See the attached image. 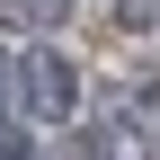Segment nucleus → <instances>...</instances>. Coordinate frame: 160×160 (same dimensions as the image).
I'll use <instances>...</instances> for the list:
<instances>
[{
	"instance_id": "nucleus-1",
	"label": "nucleus",
	"mask_w": 160,
	"mask_h": 160,
	"mask_svg": "<svg viewBox=\"0 0 160 160\" xmlns=\"http://www.w3.org/2000/svg\"><path fill=\"white\" fill-rule=\"evenodd\" d=\"M18 98H27L36 125H71V107H80V71H71L53 45H27V62H18Z\"/></svg>"
},
{
	"instance_id": "nucleus-2",
	"label": "nucleus",
	"mask_w": 160,
	"mask_h": 160,
	"mask_svg": "<svg viewBox=\"0 0 160 160\" xmlns=\"http://www.w3.org/2000/svg\"><path fill=\"white\" fill-rule=\"evenodd\" d=\"M71 18V0H0V27H18V36H53Z\"/></svg>"
},
{
	"instance_id": "nucleus-3",
	"label": "nucleus",
	"mask_w": 160,
	"mask_h": 160,
	"mask_svg": "<svg viewBox=\"0 0 160 160\" xmlns=\"http://www.w3.org/2000/svg\"><path fill=\"white\" fill-rule=\"evenodd\" d=\"M0 160H27V142H0Z\"/></svg>"
}]
</instances>
